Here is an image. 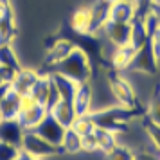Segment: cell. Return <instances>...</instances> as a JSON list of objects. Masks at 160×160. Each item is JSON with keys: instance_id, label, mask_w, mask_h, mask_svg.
<instances>
[{"instance_id": "12", "label": "cell", "mask_w": 160, "mask_h": 160, "mask_svg": "<svg viewBox=\"0 0 160 160\" xmlns=\"http://www.w3.org/2000/svg\"><path fill=\"white\" fill-rule=\"evenodd\" d=\"M74 47H76V43L74 42H70V40H58V42H54V43L49 47V51H47V56H45V63L47 65H51L52 68L56 65H59L63 59L70 54V52L74 51Z\"/></svg>"}, {"instance_id": "34", "label": "cell", "mask_w": 160, "mask_h": 160, "mask_svg": "<svg viewBox=\"0 0 160 160\" xmlns=\"http://www.w3.org/2000/svg\"><path fill=\"white\" fill-rule=\"evenodd\" d=\"M137 160H157L153 157L151 153H138L137 155Z\"/></svg>"}, {"instance_id": "25", "label": "cell", "mask_w": 160, "mask_h": 160, "mask_svg": "<svg viewBox=\"0 0 160 160\" xmlns=\"http://www.w3.org/2000/svg\"><path fill=\"white\" fill-rule=\"evenodd\" d=\"M142 130L146 131V137L149 140V146H151L157 153H160V126L151 122V121H148V119H144Z\"/></svg>"}, {"instance_id": "5", "label": "cell", "mask_w": 160, "mask_h": 160, "mask_svg": "<svg viewBox=\"0 0 160 160\" xmlns=\"http://www.w3.org/2000/svg\"><path fill=\"white\" fill-rule=\"evenodd\" d=\"M158 58L155 56L153 52V47L151 43L148 42L144 47H140L137 51V56L131 63L130 70L128 72H137V74H146V76H151L158 70Z\"/></svg>"}, {"instance_id": "23", "label": "cell", "mask_w": 160, "mask_h": 160, "mask_svg": "<svg viewBox=\"0 0 160 160\" xmlns=\"http://www.w3.org/2000/svg\"><path fill=\"white\" fill-rule=\"evenodd\" d=\"M79 137H87V135H90V133H94L95 131V121L92 115H78L76 119H74L72 126H70Z\"/></svg>"}, {"instance_id": "33", "label": "cell", "mask_w": 160, "mask_h": 160, "mask_svg": "<svg viewBox=\"0 0 160 160\" xmlns=\"http://www.w3.org/2000/svg\"><path fill=\"white\" fill-rule=\"evenodd\" d=\"M9 90H11V85H2V87H0V102L4 101V97L8 95Z\"/></svg>"}, {"instance_id": "30", "label": "cell", "mask_w": 160, "mask_h": 160, "mask_svg": "<svg viewBox=\"0 0 160 160\" xmlns=\"http://www.w3.org/2000/svg\"><path fill=\"white\" fill-rule=\"evenodd\" d=\"M18 70H13V68H8V67H2L0 65V87L2 85H11L15 76Z\"/></svg>"}, {"instance_id": "36", "label": "cell", "mask_w": 160, "mask_h": 160, "mask_svg": "<svg viewBox=\"0 0 160 160\" xmlns=\"http://www.w3.org/2000/svg\"><path fill=\"white\" fill-rule=\"evenodd\" d=\"M16 160H38V158H32V157H31V155H27V153H20V155H18V158Z\"/></svg>"}, {"instance_id": "27", "label": "cell", "mask_w": 160, "mask_h": 160, "mask_svg": "<svg viewBox=\"0 0 160 160\" xmlns=\"http://www.w3.org/2000/svg\"><path fill=\"white\" fill-rule=\"evenodd\" d=\"M148 121L158 124L160 126V95H153L151 99L148 101V106H146V117Z\"/></svg>"}, {"instance_id": "4", "label": "cell", "mask_w": 160, "mask_h": 160, "mask_svg": "<svg viewBox=\"0 0 160 160\" xmlns=\"http://www.w3.org/2000/svg\"><path fill=\"white\" fill-rule=\"evenodd\" d=\"M70 29L81 36H90L101 29L92 6H81L70 16Z\"/></svg>"}, {"instance_id": "21", "label": "cell", "mask_w": 160, "mask_h": 160, "mask_svg": "<svg viewBox=\"0 0 160 160\" xmlns=\"http://www.w3.org/2000/svg\"><path fill=\"white\" fill-rule=\"evenodd\" d=\"M94 135H95V140H97V148H99V151H102V153H108L112 148H115V146L119 144L117 133H113V131H110V130L95 128Z\"/></svg>"}, {"instance_id": "22", "label": "cell", "mask_w": 160, "mask_h": 160, "mask_svg": "<svg viewBox=\"0 0 160 160\" xmlns=\"http://www.w3.org/2000/svg\"><path fill=\"white\" fill-rule=\"evenodd\" d=\"M0 65L8 67V68H13V70H20L22 68V63H20V58L16 54L13 43L9 45H0Z\"/></svg>"}, {"instance_id": "35", "label": "cell", "mask_w": 160, "mask_h": 160, "mask_svg": "<svg viewBox=\"0 0 160 160\" xmlns=\"http://www.w3.org/2000/svg\"><path fill=\"white\" fill-rule=\"evenodd\" d=\"M151 11H153V15H155V18H157V22L160 25V6H151Z\"/></svg>"}, {"instance_id": "37", "label": "cell", "mask_w": 160, "mask_h": 160, "mask_svg": "<svg viewBox=\"0 0 160 160\" xmlns=\"http://www.w3.org/2000/svg\"><path fill=\"white\" fill-rule=\"evenodd\" d=\"M151 2V6H160V0H149Z\"/></svg>"}, {"instance_id": "19", "label": "cell", "mask_w": 160, "mask_h": 160, "mask_svg": "<svg viewBox=\"0 0 160 160\" xmlns=\"http://www.w3.org/2000/svg\"><path fill=\"white\" fill-rule=\"evenodd\" d=\"M51 78H52V83H54L56 90H58L59 97L65 99V101H72V95L76 92V85L78 83H74L72 79H68L63 74H58V72H51Z\"/></svg>"}, {"instance_id": "14", "label": "cell", "mask_w": 160, "mask_h": 160, "mask_svg": "<svg viewBox=\"0 0 160 160\" xmlns=\"http://www.w3.org/2000/svg\"><path fill=\"white\" fill-rule=\"evenodd\" d=\"M49 113H51L59 124H63L65 128H70L74 122V119H76V110L72 106V101H65V99H61V101L56 104V106H52L49 110Z\"/></svg>"}, {"instance_id": "20", "label": "cell", "mask_w": 160, "mask_h": 160, "mask_svg": "<svg viewBox=\"0 0 160 160\" xmlns=\"http://www.w3.org/2000/svg\"><path fill=\"white\" fill-rule=\"evenodd\" d=\"M61 153H68V155H78L83 151V137H79L72 128H67L63 140L59 144Z\"/></svg>"}, {"instance_id": "9", "label": "cell", "mask_w": 160, "mask_h": 160, "mask_svg": "<svg viewBox=\"0 0 160 160\" xmlns=\"http://www.w3.org/2000/svg\"><path fill=\"white\" fill-rule=\"evenodd\" d=\"M137 47L131 43H126V45H119V47H113V51L110 54V63L113 67L115 72H128L130 70L133 59L137 56Z\"/></svg>"}, {"instance_id": "28", "label": "cell", "mask_w": 160, "mask_h": 160, "mask_svg": "<svg viewBox=\"0 0 160 160\" xmlns=\"http://www.w3.org/2000/svg\"><path fill=\"white\" fill-rule=\"evenodd\" d=\"M20 153H22L20 146H15V144H9V142H2L0 140V160H16Z\"/></svg>"}, {"instance_id": "24", "label": "cell", "mask_w": 160, "mask_h": 160, "mask_svg": "<svg viewBox=\"0 0 160 160\" xmlns=\"http://www.w3.org/2000/svg\"><path fill=\"white\" fill-rule=\"evenodd\" d=\"M104 160H137V153L124 144H117L108 153H104Z\"/></svg>"}, {"instance_id": "17", "label": "cell", "mask_w": 160, "mask_h": 160, "mask_svg": "<svg viewBox=\"0 0 160 160\" xmlns=\"http://www.w3.org/2000/svg\"><path fill=\"white\" fill-rule=\"evenodd\" d=\"M51 90H52V78L51 74H42L40 72V78L34 83V87L31 90V95L36 99L42 106L47 108L49 104V97H51Z\"/></svg>"}, {"instance_id": "40", "label": "cell", "mask_w": 160, "mask_h": 160, "mask_svg": "<svg viewBox=\"0 0 160 160\" xmlns=\"http://www.w3.org/2000/svg\"><path fill=\"white\" fill-rule=\"evenodd\" d=\"M128 2H135V0H128Z\"/></svg>"}, {"instance_id": "1", "label": "cell", "mask_w": 160, "mask_h": 160, "mask_svg": "<svg viewBox=\"0 0 160 160\" xmlns=\"http://www.w3.org/2000/svg\"><path fill=\"white\" fill-rule=\"evenodd\" d=\"M54 72L63 74L74 83H88L92 79V63H90L87 51L76 45L74 51L59 65L54 67Z\"/></svg>"}, {"instance_id": "6", "label": "cell", "mask_w": 160, "mask_h": 160, "mask_svg": "<svg viewBox=\"0 0 160 160\" xmlns=\"http://www.w3.org/2000/svg\"><path fill=\"white\" fill-rule=\"evenodd\" d=\"M99 31L104 34V40L112 47L131 43V23H121V22H110V20H106L101 25Z\"/></svg>"}, {"instance_id": "15", "label": "cell", "mask_w": 160, "mask_h": 160, "mask_svg": "<svg viewBox=\"0 0 160 160\" xmlns=\"http://www.w3.org/2000/svg\"><path fill=\"white\" fill-rule=\"evenodd\" d=\"M0 113L4 121H16L20 115V94H16L13 87L4 97V101L0 102Z\"/></svg>"}, {"instance_id": "13", "label": "cell", "mask_w": 160, "mask_h": 160, "mask_svg": "<svg viewBox=\"0 0 160 160\" xmlns=\"http://www.w3.org/2000/svg\"><path fill=\"white\" fill-rule=\"evenodd\" d=\"M47 113H49V110L45 108V106H42V104H38V106H34V108L22 112V113L18 115V122H20V126H22L25 131L27 130H36V126L43 121Z\"/></svg>"}, {"instance_id": "16", "label": "cell", "mask_w": 160, "mask_h": 160, "mask_svg": "<svg viewBox=\"0 0 160 160\" xmlns=\"http://www.w3.org/2000/svg\"><path fill=\"white\" fill-rule=\"evenodd\" d=\"M23 128L20 126L18 119L16 121H4L0 124V140L2 142H9V144L20 146L23 137Z\"/></svg>"}, {"instance_id": "11", "label": "cell", "mask_w": 160, "mask_h": 160, "mask_svg": "<svg viewBox=\"0 0 160 160\" xmlns=\"http://www.w3.org/2000/svg\"><path fill=\"white\" fill-rule=\"evenodd\" d=\"M40 78V72H36L34 68H27V67H22L18 72H16L15 79L11 83V87L15 90L16 94H31V90L34 87V83L38 81Z\"/></svg>"}, {"instance_id": "41", "label": "cell", "mask_w": 160, "mask_h": 160, "mask_svg": "<svg viewBox=\"0 0 160 160\" xmlns=\"http://www.w3.org/2000/svg\"><path fill=\"white\" fill-rule=\"evenodd\" d=\"M158 95H160V90H158Z\"/></svg>"}, {"instance_id": "38", "label": "cell", "mask_w": 160, "mask_h": 160, "mask_svg": "<svg viewBox=\"0 0 160 160\" xmlns=\"http://www.w3.org/2000/svg\"><path fill=\"white\" fill-rule=\"evenodd\" d=\"M4 122V117H2V113H0V124Z\"/></svg>"}, {"instance_id": "39", "label": "cell", "mask_w": 160, "mask_h": 160, "mask_svg": "<svg viewBox=\"0 0 160 160\" xmlns=\"http://www.w3.org/2000/svg\"><path fill=\"white\" fill-rule=\"evenodd\" d=\"M157 160H160V153H158V157H157Z\"/></svg>"}, {"instance_id": "10", "label": "cell", "mask_w": 160, "mask_h": 160, "mask_svg": "<svg viewBox=\"0 0 160 160\" xmlns=\"http://www.w3.org/2000/svg\"><path fill=\"white\" fill-rule=\"evenodd\" d=\"M34 131H36L38 135H42L45 140H49L51 144H54V146H58V148H59V144H61V140H63V135H65L67 128L63 126V124H59L58 121L51 115V113H47L45 119L38 124Z\"/></svg>"}, {"instance_id": "3", "label": "cell", "mask_w": 160, "mask_h": 160, "mask_svg": "<svg viewBox=\"0 0 160 160\" xmlns=\"http://www.w3.org/2000/svg\"><path fill=\"white\" fill-rule=\"evenodd\" d=\"M20 149L23 153L31 155L32 158L38 160H45V158H52L61 153L58 146L51 144L49 140H45L42 135H38L34 130H27L23 131V137H22V144H20Z\"/></svg>"}, {"instance_id": "26", "label": "cell", "mask_w": 160, "mask_h": 160, "mask_svg": "<svg viewBox=\"0 0 160 160\" xmlns=\"http://www.w3.org/2000/svg\"><path fill=\"white\" fill-rule=\"evenodd\" d=\"M16 22L9 20V22L0 23V45H9L16 40Z\"/></svg>"}, {"instance_id": "8", "label": "cell", "mask_w": 160, "mask_h": 160, "mask_svg": "<svg viewBox=\"0 0 160 160\" xmlns=\"http://www.w3.org/2000/svg\"><path fill=\"white\" fill-rule=\"evenodd\" d=\"M92 102H94V90L92 83H78L76 92L72 95V106L76 115H90L92 113Z\"/></svg>"}, {"instance_id": "18", "label": "cell", "mask_w": 160, "mask_h": 160, "mask_svg": "<svg viewBox=\"0 0 160 160\" xmlns=\"http://www.w3.org/2000/svg\"><path fill=\"white\" fill-rule=\"evenodd\" d=\"M149 40H151V32H149V29H148V25L144 22V16H137L131 22V45L140 49Z\"/></svg>"}, {"instance_id": "7", "label": "cell", "mask_w": 160, "mask_h": 160, "mask_svg": "<svg viewBox=\"0 0 160 160\" xmlns=\"http://www.w3.org/2000/svg\"><path fill=\"white\" fill-rule=\"evenodd\" d=\"M138 16V9L135 2L128 0H115L108 6L106 20L110 22H121V23H131Z\"/></svg>"}, {"instance_id": "32", "label": "cell", "mask_w": 160, "mask_h": 160, "mask_svg": "<svg viewBox=\"0 0 160 160\" xmlns=\"http://www.w3.org/2000/svg\"><path fill=\"white\" fill-rule=\"evenodd\" d=\"M149 43L153 47V52H155V56L158 58L160 61V25L155 29V32L151 34V40H149Z\"/></svg>"}, {"instance_id": "29", "label": "cell", "mask_w": 160, "mask_h": 160, "mask_svg": "<svg viewBox=\"0 0 160 160\" xmlns=\"http://www.w3.org/2000/svg\"><path fill=\"white\" fill-rule=\"evenodd\" d=\"M9 20H15L13 8H11L9 0H0V23L2 22H9Z\"/></svg>"}, {"instance_id": "31", "label": "cell", "mask_w": 160, "mask_h": 160, "mask_svg": "<svg viewBox=\"0 0 160 160\" xmlns=\"http://www.w3.org/2000/svg\"><path fill=\"white\" fill-rule=\"evenodd\" d=\"M83 151H87V153L99 151V148H97V140H95L94 133H90V135H87V137H83Z\"/></svg>"}, {"instance_id": "2", "label": "cell", "mask_w": 160, "mask_h": 160, "mask_svg": "<svg viewBox=\"0 0 160 160\" xmlns=\"http://www.w3.org/2000/svg\"><path fill=\"white\" fill-rule=\"evenodd\" d=\"M106 83H108V88L117 106L130 110V112L137 108V90L126 76H122L121 72H115L106 78Z\"/></svg>"}]
</instances>
